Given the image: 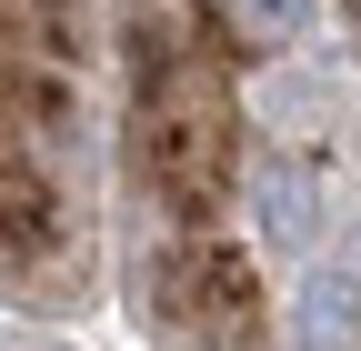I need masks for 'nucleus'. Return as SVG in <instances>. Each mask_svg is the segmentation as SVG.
<instances>
[{
	"instance_id": "1",
	"label": "nucleus",
	"mask_w": 361,
	"mask_h": 351,
	"mask_svg": "<svg viewBox=\"0 0 361 351\" xmlns=\"http://www.w3.org/2000/svg\"><path fill=\"white\" fill-rule=\"evenodd\" d=\"M351 321H361V271L311 281V301H301V351H351Z\"/></svg>"
},
{
	"instance_id": "2",
	"label": "nucleus",
	"mask_w": 361,
	"mask_h": 351,
	"mask_svg": "<svg viewBox=\"0 0 361 351\" xmlns=\"http://www.w3.org/2000/svg\"><path fill=\"white\" fill-rule=\"evenodd\" d=\"M241 20L271 30V40H301V0H241Z\"/></svg>"
}]
</instances>
